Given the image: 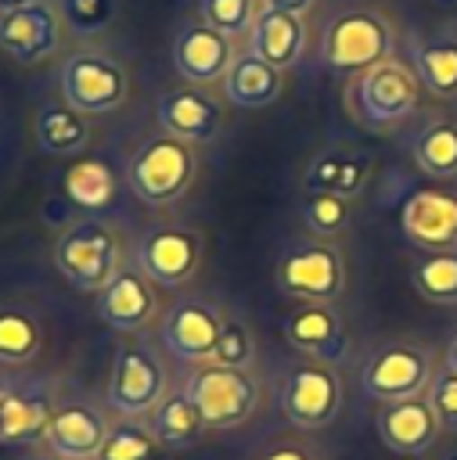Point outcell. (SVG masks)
Returning <instances> with one entry per match:
<instances>
[{
    "mask_svg": "<svg viewBox=\"0 0 457 460\" xmlns=\"http://www.w3.org/2000/svg\"><path fill=\"white\" fill-rule=\"evenodd\" d=\"M65 36V22L50 0H32L18 11L0 14V50L18 65L47 61Z\"/></svg>",
    "mask_w": 457,
    "mask_h": 460,
    "instance_id": "8fae6325",
    "label": "cell"
},
{
    "mask_svg": "<svg viewBox=\"0 0 457 460\" xmlns=\"http://www.w3.org/2000/svg\"><path fill=\"white\" fill-rule=\"evenodd\" d=\"M162 399H166V367H162V359L151 349L137 345V341L119 345L115 363H112V377H108V406L119 417H137L140 420Z\"/></svg>",
    "mask_w": 457,
    "mask_h": 460,
    "instance_id": "52a82bcc",
    "label": "cell"
},
{
    "mask_svg": "<svg viewBox=\"0 0 457 460\" xmlns=\"http://www.w3.org/2000/svg\"><path fill=\"white\" fill-rule=\"evenodd\" d=\"M414 72L435 97H457V36L421 40L414 47Z\"/></svg>",
    "mask_w": 457,
    "mask_h": 460,
    "instance_id": "4316f807",
    "label": "cell"
},
{
    "mask_svg": "<svg viewBox=\"0 0 457 460\" xmlns=\"http://www.w3.org/2000/svg\"><path fill=\"white\" fill-rule=\"evenodd\" d=\"M148 428L155 431L158 446L166 449H191L202 435H205V420L194 410V402L180 392H169L151 413H148Z\"/></svg>",
    "mask_w": 457,
    "mask_h": 460,
    "instance_id": "cb8c5ba5",
    "label": "cell"
},
{
    "mask_svg": "<svg viewBox=\"0 0 457 460\" xmlns=\"http://www.w3.org/2000/svg\"><path fill=\"white\" fill-rule=\"evenodd\" d=\"M248 50L255 58H263L266 65L281 68V72L295 68L299 58L306 54V25H302V18L259 7L255 22L248 29Z\"/></svg>",
    "mask_w": 457,
    "mask_h": 460,
    "instance_id": "44dd1931",
    "label": "cell"
},
{
    "mask_svg": "<svg viewBox=\"0 0 457 460\" xmlns=\"http://www.w3.org/2000/svg\"><path fill=\"white\" fill-rule=\"evenodd\" d=\"M414 162L435 180L457 176V122H428L414 137Z\"/></svg>",
    "mask_w": 457,
    "mask_h": 460,
    "instance_id": "f1b7e54d",
    "label": "cell"
},
{
    "mask_svg": "<svg viewBox=\"0 0 457 460\" xmlns=\"http://www.w3.org/2000/svg\"><path fill=\"white\" fill-rule=\"evenodd\" d=\"M40 460H65V456H58V453H47V456H40Z\"/></svg>",
    "mask_w": 457,
    "mask_h": 460,
    "instance_id": "b9f144b4",
    "label": "cell"
},
{
    "mask_svg": "<svg viewBox=\"0 0 457 460\" xmlns=\"http://www.w3.org/2000/svg\"><path fill=\"white\" fill-rule=\"evenodd\" d=\"M338 406H342V385H338L335 367H327V363L299 367V370H291V377L284 381L281 410H284V417H288L295 428H302V431H320V428H327V424L338 417Z\"/></svg>",
    "mask_w": 457,
    "mask_h": 460,
    "instance_id": "9c48e42d",
    "label": "cell"
},
{
    "mask_svg": "<svg viewBox=\"0 0 457 460\" xmlns=\"http://www.w3.org/2000/svg\"><path fill=\"white\" fill-rule=\"evenodd\" d=\"M234 43L227 32L212 29L209 22H187L173 40V65L191 86H209L227 75L234 61Z\"/></svg>",
    "mask_w": 457,
    "mask_h": 460,
    "instance_id": "5bb4252c",
    "label": "cell"
},
{
    "mask_svg": "<svg viewBox=\"0 0 457 460\" xmlns=\"http://www.w3.org/2000/svg\"><path fill=\"white\" fill-rule=\"evenodd\" d=\"M58 410L47 381H4L0 385V446H32L47 435Z\"/></svg>",
    "mask_w": 457,
    "mask_h": 460,
    "instance_id": "7c38bea8",
    "label": "cell"
},
{
    "mask_svg": "<svg viewBox=\"0 0 457 460\" xmlns=\"http://www.w3.org/2000/svg\"><path fill=\"white\" fill-rule=\"evenodd\" d=\"M108 420L97 406L86 402H65L54 410L43 442L50 446V453L65 456V460H94L108 438Z\"/></svg>",
    "mask_w": 457,
    "mask_h": 460,
    "instance_id": "ffe728a7",
    "label": "cell"
},
{
    "mask_svg": "<svg viewBox=\"0 0 457 460\" xmlns=\"http://www.w3.org/2000/svg\"><path fill=\"white\" fill-rule=\"evenodd\" d=\"M54 266L76 291H101L119 266V237L101 219H83L68 226L54 244Z\"/></svg>",
    "mask_w": 457,
    "mask_h": 460,
    "instance_id": "277c9868",
    "label": "cell"
},
{
    "mask_svg": "<svg viewBox=\"0 0 457 460\" xmlns=\"http://www.w3.org/2000/svg\"><path fill=\"white\" fill-rule=\"evenodd\" d=\"M184 395L194 402V410L202 413L205 428L212 431H230L241 428L259 402V385L252 381L248 370H230V367H216V363H202L187 385Z\"/></svg>",
    "mask_w": 457,
    "mask_h": 460,
    "instance_id": "5b68a950",
    "label": "cell"
},
{
    "mask_svg": "<svg viewBox=\"0 0 457 460\" xmlns=\"http://www.w3.org/2000/svg\"><path fill=\"white\" fill-rule=\"evenodd\" d=\"M446 367L457 374V338H453V341H450V349H446Z\"/></svg>",
    "mask_w": 457,
    "mask_h": 460,
    "instance_id": "60d3db41",
    "label": "cell"
},
{
    "mask_svg": "<svg viewBox=\"0 0 457 460\" xmlns=\"http://www.w3.org/2000/svg\"><path fill=\"white\" fill-rule=\"evenodd\" d=\"M421 101V79L396 58H385L349 83V111L371 129H392L414 115Z\"/></svg>",
    "mask_w": 457,
    "mask_h": 460,
    "instance_id": "6da1fadb",
    "label": "cell"
},
{
    "mask_svg": "<svg viewBox=\"0 0 457 460\" xmlns=\"http://www.w3.org/2000/svg\"><path fill=\"white\" fill-rule=\"evenodd\" d=\"M349 219H353L349 198L331 194V190H309V198L302 205V223L309 226V234L335 237V234H342L349 226Z\"/></svg>",
    "mask_w": 457,
    "mask_h": 460,
    "instance_id": "d6a6232c",
    "label": "cell"
},
{
    "mask_svg": "<svg viewBox=\"0 0 457 460\" xmlns=\"http://www.w3.org/2000/svg\"><path fill=\"white\" fill-rule=\"evenodd\" d=\"M410 280L421 298L453 305L457 302V252L450 248V252H432V255L417 259L410 270Z\"/></svg>",
    "mask_w": 457,
    "mask_h": 460,
    "instance_id": "4dcf8cb0",
    "label": "cell"
},
{
    "mask_svg": "<svg viewBox=\"0 0 457 460\" xmlns=\"http://www.w3.org/2000/svg\"><path fill=\"white\" fill-rule=\"evenodd\" d=\"M263 460H320V456L299 442H284V446H273L270 453H263Z\"/></svg>",
    "mask_w": 457,
    "mask_h": 460,
    "instance_id": "74e56055",
    "label": "cell"
},
{
    "mask_svg": "<svg viewBox=\"0 0 457 460\" xmlns=\"http://www.w3.org/2000/svg\"><path fill=\"white\" fill-rule=\"evenodd\" d=\"M220 327H223V316L212 305L198 298H184L162 316V345L184 363H209Z\"/></svg>",
    "mask_w": 457,
    "mask_h": 460,
    "instance_id": "2e32d148",
    "label": "cell"
},
{
    "mask_svg": "<svg viewBox=\"0 0 457 460\" xmlns=\"http://www.w3.org/2000/svg\"><path fill=\"white\" fill-rule=\"evenodd\" d=\"M155 453H158L155 431L137 417H122L119 424L108 428V438L94 460H155Z\"/></svg>",
    "mask_w": 457,
    "mask_h": 460,
    "instance_id": "1f68e13d",
    "label": "cell"
},
{
    "mask_svg": "<svg viewBox=\"0 0 457 460\" xmlns=\"http://www.w3.org/2000/svg\"><path fill=\"white\" fill-rule=\"evenodd\" d=\"M90 140V122L83 111L68 108L65 101L61 104H47L40 115H36V144L47 151V155H76L83 151Z\"/></svg>",
    "mask_w": 457,
    "mask_h": 460,
    "instance_id": "484cf974",
    "label": "cell"
},
{
    "mask_svg": "<svg viewBox=\"0 0 457 460\" xmlns=\"http://www.w3.org/2000/svg\"><path fill=\"white\" fill-rule=\"evenodd\" d=\"M374 428L381 435V442L392 449V453H403V456H421L435 446L439 438V417L432 410L428 399H403V402H381L378 417H374Z\"/></svg>",
    "mask_w": 457,
    "mask_h": 460,
    "instance_id": "ac0fdd59",
    "label": "cell"
},
{
    "mask_svg": "<svg viewBox=\"0 0 457 460\" xmlns=\"http://www.w3.org/2000/svg\"><path fill=\"white\" fill-rule=\"evenodd\" d=\"M198 14L202 22H209L212 29L234 36H245L259 14V0H198Z\"/></svg>",
    "mask_w": 457,
    "mask_h": 460,
    "instance_id": "836d02e7",
    "label": "cell"
},
{
    "mask_svg": "<svg viewBox=\"0 0 457 460\" xmlns=\"http://www.w3.org/2000/svg\"><path fill=\"white\" fill-rule=\"evenodd\" d=\"M363 392L378 402H403V399H417L428 381H432V359L425 349L417 345H385L371 356V363L363 367Z\"/></svg>",
    "mask_w": 457,
    "mask_h": 460,
    "instance_id": "ba28073f",
    "label": "cell"
},
{
    "mask_svg": "<svg viewBox=\"0 0 457 460\" xmlns=\"http://www.w3.org/2000/svg\"><path fill=\"white\" fill-rule=\"evenodd\" d=\"M158 126L187 144H205L220 133V104L202 86H176L166 90L155 104Z\"/></svg>",
    "mask_w": 457,
    "mask_h": 460,
    "instance_id": "d6986e66",
    "label": "cell"
},
{
    "mask_svg": "<svg viewBox=\"0 0 457 460\" xmlns=\"http://www.w3.org/2000/svg\"><path fill=\"white\" fill-rule=\"evenodd\" d=\"M25 4H32V0H0V14H7V11H18V7H25Z\"/></svg>",
    "mask_w": 457,
    "mask_h": 460,
    "instance_id": "ab89813d",
    "label": "cell"
},
{
    "mask_svg": "<svg viewBox=\"0 0 457 460\" xmlns=\"http://www.w3.org/2000/svg\"><path fill=\"white\" fill-rule=\"evenodd\" d=\"M428 402L439 417L443 431H457V374L450 367H443L439 374H432L428 381Z\"/></svg>",
    "mask_w": 457,
    "mask_h": 460,
    "instance_id": "8d00e7d4",
    "label": "cell"
},
{
    "mask_svg": "<svg viewBox=\"0 0 457 460\" xmlns=\"http://www.w3.org/2000/svg\"><path fill=\"white\" fill-rule=\"evenodd\" d=\"M43 331L32 313L25 309H0V363L4 367H25L40 356Z\"/></svg>",
    "mask_w": 457,
    "mask_h": 460,
    "instance_id": "f546056e",
    "label": "cell"
},
{
    "mask_svg": "<svg viewBox=\"0 0 457 460\" xmlns=\"http://www.w3.org/2000/svg\"><path fill=\"white\" fill-rule=\"evenodd\" d=\"M137 270L158 288H184L198 270V241L187 230L158 226L137 244Z\"/></svg>",
    "mask_w": 457,
    "mask_h": 460,
    "instance_id": "9a60e30c",
    "label": "cell"
},
{
    "mask_svg": "<svg viewBox=\"0 0 457 460\" xmlns=\"http://www.w3.org/2000/svg\"><path fill=\"white\" fill-rule=\"evenodd\" d=\"M284 338L291 349L309 352V356H338L345 334L342 320L331 309V302H306L284 320Z\"/></svg>",
    "mask_w": 457,
    "mask_h": 460,
    "instance_id": "603a6c76",
    "label": "cell"
},
{
    "mask_svg": "<svg viewBox=\"0 0 457 460\" xmlns=\"http://www.w3.org/2000/svg\"><path fill=\"white\" fill-rule=\"evenodd\" d=\"M399 226L407 241L421 248H432V252L457 248V190H446V187L410 190L399 208Z\"/></svg>",
    "mask_w": 457,
    "mask_h": 460,
    "instance_id": "4fadbf2b",
    "label": "cell"
},
{
    "mask_svg": "<svg viewBox=\"0 0 457 460\" xmlns=\"http://www.w3.org/2000/svg\"><path fill=\"white\" fill-rule=\"evenodd\" d=\"M263 7H270V11H284V14H306L309 7H313V0H263Z\"/></svg>",
    "mask_w": 457,
    "mask_h": 460,
    "instance_id": "f35d334b",
    "label": "cell"
},
{
    "mask_svg": "<svg viewBox=\"0 0 457 460\" xmlns=\"http://www.w3.org/2000/svg\"><path fill=\"white\" fill-rule=\"evenodd\" d=\"M61 101L83 115H108L130 97V72L97 50H76L61 61Z\"/></svg>",
    "mask_w": 457,
    "mask_h": 460,
    "instance_id": "8992f818",
    "label": "cell"
},
{
    "mask_svg": "<svg viewBox=\"0 0 457 460\" xmlns=\"http://www.w3.org/2000/svg\"><path fill=\"white\" fill-rule=\"evenodd\" d=\"M194 180V151L169 133L148 137L126 162V183L144 205H173Z\"/></svg>",
    "mask_w": 457,
    "mask_h": 460,
    "instance_id": "3957f363",
    "label": "cell"
},
{
    "mask_svg": "<svg viewBox=\"0 0 457 460\" xmlns=\"http://www.w3.org/2000/svg\"><path fill=\"white\" fill-rule=\"evenodd\" d=\"M158 313V298L151 280L140 270H119L101 291H97V316L104 327L112 331H140L155 320Z\"/></svg>",
    "mask_w": 457,
    "mask_h": 460,
    "instance_id": "e0dca14e",
    "label": "cell"
},
{
    "mask_svg": "<svg viewBox=\"0 0 457 460\" xmlns=\"http://www.w3.org/2000/svg\"><path fill=\"white\" fill-rule=\"evenodd\" d=\"M345 284L342 252L331 244H302L277 266V288L306 302H335Z\"/></svg>",
    "mask_w": 457,
    "mask_h": 460,
    "instance_id": "30bf717a",
    "label": "cell"
},
{
    "mask_svg": "<svg viewBox=\"0 0 457 460\" xmlns=\"http://www.w3.org/2000/svg\"><path fill=\"white\" fill-rule=\"evenodd\" d=\"M255 359V341H252V331L241 323V320H223L220 327V338H216V349H212V359L216 367H230V370H248Z\"/></svg>",
    "mask_w": 457,
    "mask_h": 460,
    "instance_id": "e575fe53",
    "label": "cell"
},
{
    "mask_svg": "<svg viewBox=\"0 0 457 460\" xmlns=\"http://www.w3.org/2000/svg\"><path fill=\"white\" fill-rule=\"evenodd\" d=\"M392 47H396V32H392L385 14L367 11V7H349L327 22L320 58L331 72L360 75L371 65L392 58Z\"/></svg>",
    "mask_w": 457,
    "mask_h": 460,
    "instance_id": "7a4b0ae2",
    "label": "cell"
},
{
    "mask_svg": "<svg viewBox=\"0 0 457 460\" xmlns=\"http://www.w3.org/2000/svg\"><path fill=\"white\" fill-rule=\"evenodd\" d=\"M61 187H65V198L72 205L97 212V208H108L115 201L119 180H115L108 162H101V158H76V162H68Z\"/></svg>",
    "mask_w": 457,
    "mask_h": 460,
    "instance_id": "d4e9b609",
    "label": "cell"
},
{
    "mask_svg": "<svg viewBox=\"0 0 457 460\" xmlns=\"http://www.w3.org/2000/svg\"><path fill=\"white\" fill-rule=\"evenodd\" d=\"M61 22L79 36H101L115 18V0H58Z\"/></svg>",
    "mask_w": 457,
    "mask_h": 460,
    "instance_id": "d590c367",
    "label": "cell"
},
{
    "mask_svg": "<svg viewBox=\"0 0 457 460\" xmlns=\"http://www.w3.org/2000/svg\"><path fill=\"white\" fill-rule=\"evenodd\" d=\"M363 180H367V158L345 155V151L317 155L309 172H306V187L309 190H331V194H342V198L360 194Z\"/></svg>",
    "mask_w": 457,
    "mask_h": 460,
    "instance_id": "83f0119b",
    "label": "cell"
},
{
    "mask_svg": "<svg viewBox=\"0 0 457 460\" xmlns=\"http://www.w3.org/2000/svg\"><path fill=\"white\" fill-rule=\"evenodd\" d=\"M281 86H284V72L266 65L252 50L237 54L223 75V93L237 108H266L281 97Z\"/></svg>",
    "mask_w": 457,
    "mask_h": 460,
    "instance_id": "7402d4cb",
    "label": "cell"
}]
</instances>
